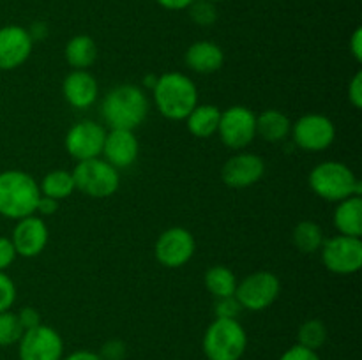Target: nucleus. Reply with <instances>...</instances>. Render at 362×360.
I'll use <instances>...</instances> for the list:
<instances>
[{"label": "nucleus", "instance_id": "nucleus-37", "mask_svg": "<svg viewBox=\"0 0 362 360\" xmlns=\"http://www.w3.org/2000/svg\"><path fill=\"white\" fill-rule=\"evenodd\" d=\"M57 208H59V201L53 200V198H48V196H42L39 198L37 201V208H35V212L41 215H52L55 214Z\"/></svg>", "mask_w": 362, "mask_h": 360}, {"label": "nucleus", "instance_id": "nucleus-30", "mask_svg": "<svg viewBox=\"0 0 362 360\" xmlns=\"http://www.w3.org/2000/svg\"><path fill=\"white\" fill-rule=\"evenodd\" d=\"M243 311L239 300L235 295L232 296H223V299H216L214 304V314L216 318H225V320H237Z\"/></svg>", "mask_w": 362, "mask_h": 360}, {"label": "nucleus", "instance_id": "nucleus-1", "mask_svg": "<svg viewBox=\"0 0 362 360\" xmlns=\"http://www.w3.org/2000/svg\"><path fill=\"white\" fill-rule=\"evenodd\" d=\"M147 113L148 97L138 85H117L103 97L101 115L110 129L134 131L144 124Z\"/></svg>", "mask_w": 362, "mask_h": 360}, {"label": "nucleus", "instance_id": "nucleus-3", "mask_svg": "<svg viewBox=\"0 0 362 360\" xmlns=\"http://www.w3.org/2000/svg\"><path fill=\"white\" fill-rule=\"evenodd\" d=\"M41 198L37 180L21 169H6L0 173V215L20 219L35 214Z\"/></svg>", "mask_w": 362, "mask_h": 360}, {"label": "nucleus", "instance_id": "nucleus-10", "mask_svg": "<svg viewBox=\"0 0 362 360\" xmlns=\"http://www.w3.org/2000/svg\"><path fill=\"white\" fill-rule=\"evenodd\" d=\"M292 140L306 152H322L336 140V126L329 116L308 113L292 124Z\"/></svg>", "mask_w": 362, "mask_h": 360}, {"label": "nucleus", "instance_id": "nucleus-8", "mask_svg": "<svg viewBox=\"0 0 362 360\" xmlns=\"http://www.w3.org/2000/svg\"><path fill=\"white\" fill-rule=\"evenodd\" d=\"M216 134L228 148L243 150L257 138V113L243 104L223 109Z\"/></svg>", "mask_w": 362, "mask_h": 360}, {"label": "nucleus", "instance_id": "nucleus-20", "mask_svg": "<svg viewBox=\"0 0 362 360\" xmlns=\"http://www.w3.org/2000/svg\"><path fill=\"white\" fill-rule=\"evenodd\" d=\"M336 229L339 235L357 236L361 239L362 235V198L350 196L346 200L338 201L332 214Z\"/></svg>", "mask_w": 362, "mask_h": 360}, {"label": "nucleus", "instance_id": "nucleus-34", "mask_svg": "<svg viewBox=\"0 0 362 360\" xmlns=\"http://www.w3.org/2000/svg\"><path fill=\"white\" fill-rule=\"evenodd\" d=\"M279 360H320V356H318V353L315 352V349L296 344L292 346V348L286 349V352L279 356Z\"/></svg>", "mask_w": 362, "mask_h": 360}, {"label": "nucleus", "instance_id": "nucleus-38", "mask_svg": "<svg viewBox=\"0 0 362 360\" xmlns=\"http://www.w3.org/2000/svg\"><path fill=\"white\" fill-rule=\"evenodd\" d=\"M350 52L357 62H362V28L357 27L350 37Z\"/></svg>", "mask_w": 362, "mask_h": 360}, {"label": "nucleus", "instance_id": "nucleus-31", "mask_svg": "<svg viewBox=\"0 0 362 360\" xmlns=\"http://www.w3.org/2000/svg\"><path fill=\"white\" fill-rule=\"evenodd\" d=\"M14 302H16V284L6 272H0V313L9 311Z\"/></svg>", "mask_w": 362, "mask_h": 360}, {"label": "nucleus", "instance_id": "nucleus-22", "mask_svg": "<svg viewBox=\"0 0 362 360\" xmlns=\"http://www.w3.org/2000/svg\"><path fill=\"white\" fill-rule=\"evenodd\" d=\"M221 109L216 104H197L186 116V127L194 138H211L218 133Z\"/></svg>", "mask_w": 362, "mask_h": 360}, {"label": "nucleus", "instance_id": "nucleus-7", "mask_svg": "<svg viewBox=\"0 0 362 360\" xmlns=\"http://www.w3.org/2000/svg\"><path fill=\"white\" fill-rule=\"evenodd\" d=\"M281 293V281L276 274L269 270L255 272L237 282L235 299L240 307L247 311H265L278 300Z\"/></svg>", "mask_w": 362, "mask_h": 360}, {"label": "nucleus", "instance_id": "nucleus-14", "mask_svg": "<svg viewBox=\"0 0 362 360\" xmlns=\"http://www.w3.org/2000/svg\"><path fill=\"white\" fill-rule=\"evenodd\" d=\"M34 41L21 25L0 27V71H14L30 56Z\"/></svg>", "mask_w": 362, "mask_h": 360}, {"label": "nucleus", "instance_id": "nucleus-41", "mask_svg": "<svg viewBox=\"0 0 362 360\" xmlns=\"http://www.w3.org/2000/svg\"><path fill=\"white\" fill-rule=\"evenodd\" d=\"M62 360H103V359L99 356V353L90 352V349H78V352H73L67 356H64Z\"/></svg>", "mask_w": 362, "mask_h": 360}, {"label": "nucleus", "instance_id": "nucleus-2", "mask_svg": "<svg viewBox=\"0 0 362 360\" xmlns=\"http://www.w3.org/2000/svg\"><path fill=\"white\" fill-rule=\"evenodd\" d=\"M152 95L158 112L168 120H186L198 104V88L194 81L187 74L177 71L158 76Z\"/></svg>", "mask_w": 362, "mask_h": 360}, {"label": "nucleus", "instance_id": "nucleus-19", "mask_svg": "<svg viewBox=\"0 0 362 360\" xmlns=\"http://www.w3.org/2000/svg\"><path fill=\"white\" fill-rule=\"evenodd\" d=\"M186 66L198 74L216 73L225 64V52L212 41H197L186 49Z\"/></svg>", "mask_w": 362, "mask_h": 360}, {"label": "nucleus", "instance_id": "nucleus-40", "mask_svg": "<svg viewBox=\"0 0 362 360\" xmlns=\"http://www.w3.org/2000/svg\"><path fill=\"white\" fill-rule=\"evenodd\" d=\"M166 11H186L194 0H156Z\"/></svg>", "mask_w": 362, "mask_h": 360}, {"label": "nucleus", "instance_id": "nucleus-25", "mask_svg": "<svg viewBox=\"0 0 362 360\" xmlns=\"http://www.w3.org/2000/svg\"><path fill=\"white\" fill-rule=\"evenodd\" d=\"M39 191L42 196L53 198L57 201L69 198L76 191L73 173L67 169H53V172L46 173L39 184Z\"/></svg>", "mask_w": 362, "mask_h": 360}, {"label": "nucleus", "instance_id": "nucleus-17", "mask_svg": "<svg viewBox=\"0 0 362 360\" xmlns=\"http://www.w3.org/2000/svg\"><path fill=\"white\" fill-rule=\"evenodd\" d=\"M140 152V143L134 136V131L110 129L106 131L105 145H103L101 157L108 161L113 168L126 169L134 164Z\"/></svg>", "mask_w": 362, "mask_h": 360}, {"label": "nucleus", "instance_id": "nucleus-21", "mask_svg": "<svg viewBox=\"0 0 362 360\" xmlns=\"http://www.w3.org/2000/svg\"><path fill=\"white\" fill-rule=\"evenodd\" d=\"M292 133V120L279 109L269 108L257 115V136L269 143H281Z\"/></svg>", "mask_w": 362, "mask_h": 360}, {"label": "nucleus", "instance_id": "nucleus-24", "mask_svg": "<svg viewBox=\"0 0 362 360\" xmlns=\"http://www.w3.org/2000/svg\"><path fill=\"white\" fill-rule=\"evenodd\" d=\"M205 288L214 295V299H223V296L235 295L237 288V277L233 270L226 265H212L207 272H205Z\"/></svg>", "mask_w": 362, "mask_h": 360}, {"label": "nucleus", "instance_id": "nucleus-42", "mask_svg": "<svg viewBox=\"0 0 362 360\" xmlns=\"http://www.w3.org/2000/svg\"><path fill=\"white\" fill-rule=\"evenodd\" d=\"M211 2H214V4H219V2H225V0H211Z\"/></svg>", "mask_w": 362, "mask_h": 360}, {"label": "nucleus", "instance_id": "nucleus-32", "mask_svg": "<svg viewBox=\"0 0 362 360\" xmlns=\"http://www.w3.org/2000/svg\"><path fill=\"white\" fill-rule=\"evenodd\" d=\"M126 342L120 341V339H110L105 344L101 346V352H99V356L103 360H124L126 359Z\"/></svg>", "mask_w": 362, "mask_h": 360}, {"label": "nucleus", "instance_id": "nucleus-26", "mask_svg": "<svg viewBox=\"0 0 362 360\" xmlns=\"http://www.w3.org/2000/svg\"><path fill=\"white\" fill-rule=\"evenodd\" d=\"M324 229L315 221L297 222L292 232V242L303 254H315L324 244Z\"/></svg>", "mask_w": 362, "mask_h": 360}, {"label": "nucleus", "instance_id": "nucleus-28", "mask_svg": "<svg viewBox=\"0 0 362 360\" xmlns=\"http://www.w3.org/2000/svg\"><path fill=\"white\" fill-rule=\"evenodd\" d=\"M23 327L20 325L16 313L13 311H4L0 313V346L6 348V346L18 344L20 337L23 335Z\"/></svg>", "mask_w": 362, "mask_h": 360}, {"label": "nucleus", "instance_id": "nucleus-29", "mask_svg": "<svg viewBox=\"0 0 362 360\" xmlns=\"http://www.w3.org/2000/svg\"><path fill=\"white\" fill-rule=\"evenodd\" d=\"M186 11L198 27H212L218 21V6L211 0H194Z\"/></svg>", "mask_w": 362, "mask_h": 360}, {"label": "nucleus", "instance_id": "nucleus-39", "mask_svg": "<svg viewBox=\"0 0 362 360\" xmlns=\"http://www.w3.org/2000/svg\"><path fill=\"white\" fill-rule=\"evenodd\" d=\"M28 34H30L32 41H45L46 37H48V25L45 23V21H34V23L30 25V28H27Z\"/></svg>", "mask_w": 362, "mask_h": 360}, {"label": "nucleus", "instance_id": "nucleus-18", "mask_svg": "<svg viewBox=\"0 0 362 360\" xmlns=\"http://www.w3.org/2000/svg\"><path fill=\"white\" fill-rule=\"evenodd\" d=\"M62 95L74 109H87L98 101V80L87 69H73L62 83Z\"/></svg>", "mask_w": 362, "mask_h": 360}, {"label": "nucleus", "instance_id": "nucleus-12", "mask_svg": "<svg viewBox=\"0 0 362 360\" xmlns=\"http://www.w3.org/2000/svg\"><path fill=\"white\" fill-rule=\"evenodd\" d=\"M197 242L189 229L173 226L165 229L156 240V260L166 268H180L194 256Z\"/></svg>", "mask_w": 362, "mask_h": 360}, {"label": "nucleus", "instance_id": "nucleus-13", "mask_svg": "<svg viewBox=\"0 0 362 360\" xmlns=\"http://www.w3.org/2000/svg\"><path fill=\"white\" fill-rule=\"evenodd\" d=\"M105 138V126L94 120H80L73 127H69L64 145L71 157L76 161H87V159L101 157Z\"/></svg>", "mask_w": 362, "mask_h": 360}, {"label": "nucleus", "instance_id": "nucleus-23", "mask_svg": "<svg viewBox=\"0 0 362 360\" xmlns=\"http://www.w3.org/2000/svg\"><path fill=\"white\" fill-rule=\"evenodd\" d=\"M64 56L73 69H88L98 59V44L87 34L73 35L67 41Z\"/></svg>", "mask_w": 362, "mask_h": 360}, {"label": "nucleus", "instance_id": "nucleus-36", "mask_svg": "<svg viewBox=\"0 0 362 360\" xmlns=\"http://www.w3.org/2000/svg\"><path fill=\"white\" fill-rule=\"evenodd\" d=\"M349 101L356 109L362 108V73H356L349 85Z\"/></svg>", "mask_w": 362, "mask_h": 360}, {"label": "nucleus", "instance_id": "nucleus-33", "mask_svg": "<svg viewBox=\"0 0 362 360\" xmlns=\"http://www.w3.org/2000/svg\"><path fill=\"white\" fill-rule=\"evenodd\" d=\"M16 249L13 246L11 236L0 235V272H6L16 260Z\"/></svg>", "mask_w": 362, "mask_h": 360}, {"label": "nucleus", "instance_id": "nucleus-5", "mask_svg": "<svg viewBox=\"0 0 362 360\" xmlns=\"http://www.w3.org/2000/svg\"><path fill=\"white\" fill-rule=\"evenodd\" d=\"M246 348L247 334L239 320L216 318L207 327L202 341L207 360H240Z\"/></svg>", "mask_w": 362, "mask_h": 360}, {"label": "nucleus", "instance_id": "nucleus-16", "mask_svg": "<svg viewBox=\"0 0 362 360\" xmlns=\"http://www.w3.org/2000/svg\"><path fill=\"white\" fill-rule=\"evenodd\" d=\"M49 232L46 222L39 215H27V217L16 221V226L13 229V246L16 249L18 256L23 258H35L45 251L48 244Z\"/></svg>", "mask_w": 362, "mask_h": 360}, {"label": "nucleus", "instance_id": "nucleus-35", "mask_svg": "<svg viewBox=\"0 0 362 360\" xmlns=\"http://www.w3.org/2000/svg\"><path fill=\"white\" fill-rule=\"evenodd\" d=\"M16 316H18V320H20V325L23 327V330H30V328L41 325V314L37 313V309H34V307H30V306H27V307H23V309L18 311Z\"/></svg>", "mask_w": 362, "mask_h": 360}, {"label": "nucleus", "instance_id": "nucleus-9", "mask_svg": "<svg viewBox=\"0 0 362 360\" xmlns=\"http://www.w3.org/2000/svg\"><path fill=\"white\" fill-rule=\"evenodd\" d=\"M320 254L325 268L332 274H356L362 267V240L338 233L336 236L324 240Z\"/></svg>", "mask_w": 362, "mask_h": 360}, {"label": "nucleus", "instance_id": "nucleus-15", "mask_svg": "<svg viewBox=\"0 0 362 360\" xmlns=\"http://www.w3.org/2000/svg\"><path fill=\"white\" fill-rule=\"evenodd\" d=\"M265 173V162L260 155L240 152L232 155L221 168L223 182L233 189H244V187L255 186L260 182Z\"/></svg>", "mask_w": 362, "mask_h": 360}, {"label": "nucleus", "instance_id": "nucleus-27", "mask_svg": "<svg viewBox=\"0 0 362 360\" xmlns=\"http://www.w3.org/2000/svg\"><path fill=\"white\" fill-rule=\"evenodd\" d=\"M297 341H299L297 344L304 346V348L315 349V352L320 349L327 341V328H325L324 321L317 320V318L304 321L297 332Z\"/></svg>", "mask_w": 362, "mask_h": 360}, {"label": "nucleus", "instance_id": "nucleus-4", "mask_svg": "<svg viewBox=\"0 0 362 360\" xmlns=\"http://www.w3.org/2000/svg\"><path fill=\"white\" fill-rule=\"evenodd\" d=\"M308 182L318 198L332 203L350 196H361L362 193V186L356 173L341 161H324L317 164L311 169Z\"/></svg>", "mask_w": 362, "mask_h": 360}, {"label": "nucleus", "instance_id": "nucleus-11", "mask_svg": "<svg viewBox=\"0 0 362 360\" xmlns=\"http://www.w3.org/2000/svg\"><path fill=\"white\" fill-rule=\"evenodd\" d=\"M18 359L20 360H62L64 341L55 328L48 325L25 330L18 341Z\"/></svg>", "mask_w": 362, "mask_h": 360}, {"label": "nucleus", "instance_id": "nucleus-6", "mask_svg": "<svg viewBox=\"0 0 362 360\" xmlns=\"http://www.w3.org/2000/svg\"><path fill=\"white\" fill-rule=\"evenodd\" d=\"M71 173H73L76 189L85 196L95 198V200L113 196L120 187L119 169L113 168L103 157L78 161Z\"/></svg>", "mask_w": 362, "mask_h": 360}]
</instances>
